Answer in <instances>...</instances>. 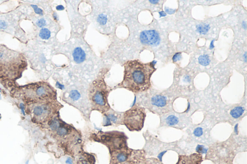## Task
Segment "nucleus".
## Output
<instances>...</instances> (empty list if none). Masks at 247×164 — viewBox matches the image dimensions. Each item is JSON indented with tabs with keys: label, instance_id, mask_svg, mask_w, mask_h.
<instances>
[{
	"label": "nucleus",
	"instance_id": "nucleus-1",
	"mask_svg": "<svg viewBox=\"0 0 247 164\" xmlns=\"http://www.w3.org/2000/svg\"><path fill=\"white\" fill-rule=\"evenodd\" d=\"M124 67L123 80L116 88L125 89L136 94L151 88V78L156 70L154 62L144 63L139 60H128Z\"/></svg>",
	"mask_w": 247,
	"mask_h": 164
},
{
	"label": "nucleus",
	"instance_id": "nucleus-2",
	"mask_svg": "<svg viewBox=\"0 0 247 164\" xmlns=\"http://www.w3.org/2000/svg\"><path fill=\"white\" fill-rule=\"evenodd\" d=\"M45 127L52 138L65 152L81 153L83 144L81 131L72 124H68L60 117V112L46 122Z\"/></svg>",
	"mask_w": 247,
	"mask_h": 164
},
{
	"label": "nucleus",
	"instance_id": "nucleus-3",
	"mask_svg": "<svg viewBox=\"0 0 247 164\" xmlns=\"http://www.w3.org/2000/svg\"><path fill=\"white\" fill-rule=\"evenodd\" d=\"M22 54L0 45V78L13 79L19 77L27 67Z\"/></svg>",
	"mask_w": 247,
	"mask_h": 164
},
{
	"label": "nucleus",
	"instance_id": "nucleus-4",
	"mask_svg": "<svg viewBox=\"0 0 247 164\" xmlns=\"http://www.w3.org/2000/svg\"><path fill=\"white\" fill-rule=\"evenodd\" d=\"M107 69H102L96 79L90 84L88 91V98L92 111H97L103 115L111 107L108 102V96L113 89L110 88L105 81Z\"/></svg>",
	"mask_w": 247,
	"mask_h": 164
},
{
	"label": "nucleus",
	"instance_id": "nucleus-5",
	"mask_svg": "<svg viewBox=\"0 0 247 164\" xmlns=\"http://www.w3.org/2000/svg\"><path fill=\"white\" fill-rule=\"evenodd\" d=\"M21 92L23 98L31 104L57 101V90L47 82L27 86L21 89Z\"/></svg>",
	"mask_w": 247,
	"mask_h": 164
},
{
	"label": "nucleus",
	"instance_id": "nucleus-6",
	"mask_svg": "<svg viewBox=\"0 0 247 164\" xmlns=\"http://www.w3.org/2000/svg\"><path fill=\"white\" fill-rule=\"evenodd\" d=\"M128 138L124 132L116 130L96 131L91 133L89 137L91 141L100 143L106 146L110 153L128 147Z\"/></svg>",
	"mask_w": 247,
	"mask_h": 164
},
{
	"label": "nucleus",
	"instance_id": "nucleus-7",
	"mask_svg": "<svg viewBox=\"0 0 247 164\" xmlns=\"http://www.w3.org/2000/svg\"><path fill=\"white\" fill-rule=\"evenodd\" d=\"M140 103L145 108L159 116L171 112L172 102L161 93H146L141 97Z\"/></svg>",
	"mask_w": 247,
	"mask_h": 164
},
{
	"label": "nucleus",
	"instance_id": "nucleus-8",
	"mask_svg": "<svg viewBox=\"0 0 247 164\" xmlns=\"http://www.w3.org/2000/svg\"><path fill=\"white\" fill-rule=\"evenodd\" d=\"M146 117L145 108L134 105L123 113V124L130 131H140L144 127Z\"/></svg>",
	"mask_w": 247,
	"mask_h": 164
},
{
	"label": "nucleus",
	"instance_id": "nucleus-9",
	"mask_svg": "<svg viewBox=\"0 0 247 164\" xmlns=\"http://www.w3.org/2000/svg\"><path fill=\"white\" fill-rule=\"evenodd\" d=\"M33 105V113L40 122L45 124L60 112L64 106L59 101L46 102L35 103Z\"/></svg>",
	"mask_w": 247,
	"mask_h": 164
},
{
	"label": "nucleus",
	"instance_id": "nucleus-10",
	"mask_svg": "<svg viewBox=\"0 0 247 164\" xmlns=\"http://www.w3.org/2000/svg\"><path fill=\"white\" fill-rule=\"evenodd\" d=\"M110 154L111 164H140L144 161V152L143 150H132L127 147Z\"/></svg>",
	"mask_w": 247,
	"mask_h": 164
},
{
	"label": "nucleus",
	"instance_id": "nucleus-11",
	"mask_svg": "<svg viewBox=\"0 0 247 164\" xmlns=\"http://www.w3.org/2000/svg\"><path fill=\"white\" fill-rule=\"evenodd\" d=\"M160 126L183 129L191 123V119L185 114L170 112L160 116Z\"/></svg>",
	"mask_w": 247,
	"mask_h": 164
},
{
	"label": "nucleus",
	"instance_id": "nucleus-12",
	"mask_svg": "<svg viewBox=\"0 0 247 164\" xmlns=\"http://www.w3.org/2000/svg\"><path fill=\"white\" fill-rule=\"evenodd\" d=\"M124 112L116 111L112 108L103 115L102 126L104 127L114 126L117 127L123 125Z\"/></svg>",
	"mask_w": 247,
	"mask_h": 164
},
{
	"label": "nucleus",
	"instance_id": "nucleus-13",
	"mask_svg": "<svg viewBox=\"0 0 247 164\" xmlns=\"http://www.w3.org/2000/svg\"><path fill=\"white\" fill-rule=\"evenodd\" d=\"M202 161L201 154H194L189 156H180L177 164H200Z\"/></svg>",
	"mask_w": 247,
	"mask_h": 164
},
{
	"label": "nucleus",
	"instance_id": "nucleus-14",
	"mask_svg": "<svg viewBox=\"0 0 247 164\" xmlns=\"http://www.w3.org/2000/svg\"><path fill=\"white\" fill-rule=\"evenodd\" d=\"M95 157L94 156L89 153H81L77 159L76 164H95Z\"/></svg>",
	"mask_w": 247,
	"mask_h": 164
},
{
	"label": "nucleus",
	"instance_id": "nucleus-15",
	"mask_svg": "<svg viewBox=\"0 0 247 164\" xmlns=\"http://www.w3.org/2000/svg\"><path fill=\"white\" fill-rule=\"evenodd\" d=\"M244 112V109L241 106H237L233 109L231 111L230 114L232 116V117L235 119H237L242 116L243 113Z\"/></svg>",
	"mask_w": 247,
	"mask_h": 164
},
{
	"label": "nucleus",
	"instance_id": "nucleus-16",
	"mask_svg": "<svg viewBox=\"0 0 247 164\" xmlns=\"http://www.w3.org/2000/svg\"><path fill=\"white\" fill-rule=\"evenodd\" d=\"M199 62L202 65L206 66L210 64V58H209L208 56L204 55V56H201L199 58Z\"/></svg>",
	"mask_w": 247,
	"mask_h": 164
},
{
	"label": "nucleus",
	"instance_id": "nucleus-17",
	"mask_svg": "<svg viewBox=\"0 0 247 164\" xmlns=\"http://www.w3.org/2000/svg\"><path fill=\"white\" fill-rule=\"evenodd\" d=\"M40 36L42 39H48L50 37V32L47 29H42L40 31Z\"/></svg>",
	"mask_w": 247,
	"mask_h": 164
},
{
	"label": "nucleus",
	"instance_id": "nucleus-18",
	"mask_svg": "<svg viewBox=\"0 0 247 164\" xmlns=\"http://www.w3.org/2000/svg\"><path fill=\"white\" fill-rule=\"evenodd\" d=\"M193 133L194 136L196 137H201V136L203 135L204 133L203 128L201 127H197L194 128V130L193 131Z\"/></svg>",
	"mask_w": 247,
	"mask_h": 164
},
{
	"label": "nucleus",
	"instance_id": "nucleus-19",
	"mask_svg": "<svg viewBox=\"0 0 247 164\" xmlns=\"http://www.w3.org/2000/svg\"><path fill=\"white\" fill-rule=\"evenodd\" d=\"M180 58H181V54H177L174 56L173 60L174 61H177V60H180Z\"/></svg>",
	"mask_w": 247,
	"mask_h": 164
},
{
	"label": "nucleus",
	"instance_id": "nucleus-20",
	"mask_svg": "<svg viewBox=\"0 0 247 164\" xmlns=\"http://www.w3.org/2000/svg\"><path fill=\"white\" fill-rule=\"evenodd\" d=\"M44 24V21L43 19H41V20H39L38 21V25L39 26H43V25Z\"/></svg>",
	"mask_w": 247,
	"mask_h": 164
},
{
	"label": "nucleus",
	"instance_id": "nucleus-21",
	"mask_svg": "<svg viewBox=\"0 0 247 164\" xmlns=\"http://www.w3.org/2000/svg\"><path fill=\"white\" fill-rule=\"evenodd\" d=\"M67 163L68 164H72V161H71V159H69L67 160Z\"/></svg>",
	"mask_w": 247,
	"mask_h": 164
},
{
	"label": "nucleus",
	"instance_id": "nucleus-22",
	"mask_svg": "<svg viewBox=\"0 0 247 164\" xmlns=\"http://www.w3.org/2000/svg\"><path fill=\"white\" fill-rule=\"evenodd\" d=\"M4 23H3V22L0 23V28L4 27Z\"/></svg>",
	"mask_w": 247,
	"mask_h": 164
},
{
	"label": "nucleus",
	"instance_id": "nucleus-23",
	"mask_svg": "<svg viewBox=\"0 0 247 164\" xmlns=\"http://www.w3.org/2000/svg\"><path fill=\"white\" fill-rule=\"evenodd\" d=\"M1 116H0V119H1Z\"/></svg>",
	"mask_w": 247,
	"mask_h": 164
}]
</instances>
